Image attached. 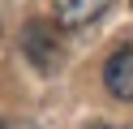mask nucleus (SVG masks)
I'll list each match as a JSON object with an SVG mask.
<instances>
[{"label": "nucleus", "instance_id": "f257e3e1", "mask_svg": "<svg viewBox=\"0 0 133 129\" xmlns=\"http://www.w3.org/2000/svg\"><path fill=\"white\" fill-rule=\"evenodd\" d=\"M22 47H26V60L39 65L43 73H52L56 60H60V43H56V34L47 30L43 22H30L26 30H22Z\"/></svg>", "mask_w": 133, "mask_h": 129}, {"label": "nucleus", "instance_id": "f03ea898", "mask_svg": "<svg viewBox=\"0 0 133 129\" xmlns=\"http://www.w3.org/2000/svg\"><path fill=\"white\" fill-rule=\"evenodd\" d=\"M103 82H107V90H112V99L133 103V47H120V52H112V56H107V65H103Z\"/></svg>", "mask_w": 133, "mask_h": 129}, {"label": "nucleus", "instance_id": "7ed1b4c3", "mask_svg": "<svg viewBox=\"0 0 133 129\" xmlns=\"http://www.w3.org/2000/svg\"><path fill=\"white\" fill-rule=\"evenodd\" d=\"M107 4H112V0H56V22H60L64 30H82V26H90L95 17H103Z\"/></svg>", "mask_w": 133, "mask_h": 129}, {"label": "nucleus", "instance_id": "20e7f679", "mask_svg": "<svg viewBox=\"0 0 133 129\" xmlns=\"http://www.w3.org/2000/svg\"><path fill=\"white\" fill-rule=\"evenodd\" d=\"M86 129H112V125H86Z\"/></svg>", "mask_w": 133, "mask_h": 129}]
</instances>
